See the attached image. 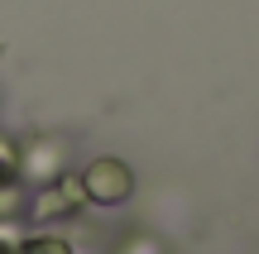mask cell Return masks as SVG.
<instances>
[{
    "mask_svg": "<svg viewBox=\"0 0 259 254\" xmlns=\"http://www.w3.org/2000/svg\"><path fill=\"white\" fill-rule=\"evenodd\" d=\"M77 182H82V197L96 201V207H120L135 192V173H130L125 159H92Z\"/></svg>",
    "mask_w": 259,
    "mask_h": 254,
    "instance_id": "1",
    "label": "cell"
},
{
    "mask_svg": "<svg viewBox=\"0 0 259 254\" xmlns=\"http://www.w3.org/2000/svg\"><path fill=\"white\" fill-rule=\"evenodd\" d=\"M82 197V182H63V178H48V187H38L29 197V216L34 221H53V216H72Z\"/></svg>",
    "mask_w": 259,
    "mask_h": 254,
    "instance_id": "2",
    "label": "cell"
},
{
    "mask_svg": "<svg viewBox=\"0 0 259 254\" xmlns=\"http://www.w3.org/2000/svg\"><path fill=\"white\" fill-rule=\"evenodd\" d=\"M19 201H24V192H19V154L10 144H0V221L15 216Z\"/></svg>",
    "mask_w": 259,
    "mask_h": 254,
    "instance_id": "3",
    "label": "cell"
},
{
    "mask_svg": "<svg viewBox=\"0 0 259 254\" xmlns=\"http://www.w3.org/2000/svg\"><path fill=\"white\" fill-rule=\"evenodd\" d=\"M15 254H72V245L63 235H29L15 245Z\"/></svg>",
    "mask_w": 259,
    "mask_h": 254,
    "instance_id": "4",
    "label": "cell"
},
{
    "mask_svg": "<svg viewBox=\"0 0 259 254\" xmlns=\"http://www.w3.org/2000/svg\"><path fill=\"white\" fill-rule=\"evenodd\" d=\"M15 245H19V240H15V235H5V230H0V254H15Z\"/></svg>",
    "mask_w": 259,
    "mask_h": 254,
    "instance_id": "5",
    "label": "cell"
}]
</instances>
